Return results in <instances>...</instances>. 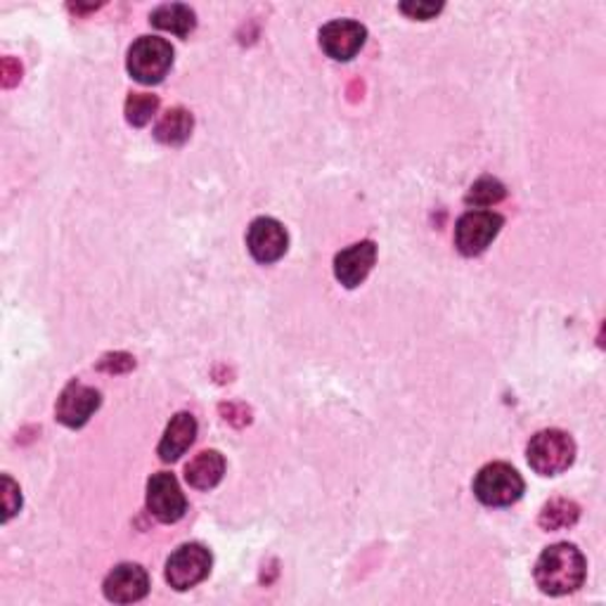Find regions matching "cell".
Instances as JSON below:
<instances>
[{"mask_svg":"<svg viewBox=\"0 0 606 606\" xmlns=\"http://www.w3.org/2000/svg\"><path fill=\"white\" fill-rule=\"evenodd\" d=\"M585 581V557L569 543L547 547L535 563V583L545 595H569Z\"/></svg>","mask_w":606,"mask_h":606,"instance_id":"cell-1","label":"cell"},{"mask_svg":"<svg viewBox=\"0 0 606 606\" xmlns=\"http://www.w3.org/2000/svg\"><path fill=\"white\" fill-rule=\"evenodd\" d=\"M529 464L535 474L557 476L567 472L575 458V444L567 432L545 429L538 432L529 444Z\"/></svg>","mask_w":606,"mask_h":606,"instance_id":"cell-2","label":"cell"},{"mask_svg":"<svg viewBox=\"0 0 606 606\" xmlns=\"http://www.w3.org/2000/svg\"><path fill=\"white\" fill-rule=\"evenodd\" d=\"M173 64V48L169 40L157 36L137 38L129 50V72L145 86H155L169 74Z\"/></svg>","mask_w":606,"mask_h":606,"instance_id":"cell-3","label":"cell"},{"mask_svg":"<svg viewBox=\"0 0 606 606\" xmlns=\"http://www.w3.org/2000/svg\"><path fill=\"white\" fill-rule=\"evenodd\" d=\"M474 495L488 507L514 505L523 495V478L505 462L486 464L474 478Z\"/></svg>","mask_w":606,"mask_h":606,"instance_id":"cell-4","label":"cell"},{"mask_svg":"<svg viewBox=\"0 0 606 606\" xmlns=\"http://www.w3.org/2000/svg\"><path fill=\"white\" fill-rule=\"evenodd\" d=\"M502 216L495 211H466L455 226V246L464 256L484 254L502 228Z\"/></svg>","mask_w":606,"mask_h":606,"instance_id":"cell-5","label":"cell"},{"mask_svg":"<svg viewBox=\"0 0 606 606\" xmlns=\"http://www.w3.org/2000/svg\"><path fill=\"white\" fill-rule=\"evenodd\" d=\"M211 571V553L199 543L178 547L167 561V581L175 590H190Z\"/></svg>","mask_w":606,"mask_h":606,"instance_id":"cell-6","label":"cell"},{"mask_svg":"<svg viewBox=\"0 0 606 606\" xmlns=\"http://www.w3.org/2000/svg\"><path fill=\"white\" fill-rule=\"evenodd\" d=\"M147 509L161 523H175L187 512V500L173 474L159 472L147 481Z\"/></svg>","mask_w":606,"mask_h":606,"instance_id":"cell-7","label":"cell"},{"mask_svg":"<svg viewBox=\"0 0 606 606\" xmlns=\"http://www.w3.org/2000/svg\"><path fill=\"white\" fill-rule=\"evenodd\" d=\"M367 32L353 20H335L323 26L320 48L337 62H349L365 46Z\"/></svg>","mask_w":606,"mask_h":606,"instance_id":"cell-8","label":"cell"},{"mask_svg":"<svg viewBox=\"0 0 606 606\" xmlns=\"http://www.w3.org/2000/svg\"><path fill=\"white\" fill-rule=\"evenodd\" d=\"M98 408H100V393L86 387V384L72 381L58 398L54 415H58V420L64 426H69V429H78V426H84L95 415V410Z\"/></svg>","mask_w":606,"mask_h":606,"instance_id":"cell-9","label":"cell"},{"mask_svg":"<svg viewBox=\"0 0 606 606\" xmlns=\"http://www.w3.org/2000/svg\"><path fill=\"white\" fill-rule=\"evenodd\" d=\"M287 230L275 218H256L246 232V246L258 264H275L287 252Z\"/></svg>","mask_w":606,"mask_h":606,"instance_id":"cell-10","label":"cell"},{"mask_svg":"<svg viewBox=\"0 0 606 606\" xmlns=\"http://www.w3.org/2000/svg\"><path fill=\"white\" fill-rule=\"evenodd\" d=\"M149 592V575L137 563H119L105 578V597L114 604L141 602Z\"/></svg>","mask_w":606,"mask_h":606,"instance_id":"cell-11","label":"cell"},{"mask_svg":"<svg viewBox=\"0 0 606 606\" xmlns=\"http://www.w3.org/2000/svg\"><path fill=\"white\" fill-rule=\"evenodd\" d=\"M375 260H377V246H375V242L365 240V242H357V244L349 246V250L339 252L337 258H335L337 280L343 287L355 289L357 284L365 282L372 266H375Z\"/></svg>","mask_w":606,"mask_h":606,"instance_id":"cell-12","label":"cell"},{"mask_svg":"<svg viewBox=\"0 0 606 606\" xmlns=\"http://www.w3.org/2000/svg\"><path fill=\"white\" fill-rule=\"evenodd\" d=\"M197 436V422L190 412H178V415L169 422L167 432L161 436L159 444V458L163 462H175L185 450L195 444Z\"/></svg>","mask_w":606,"mask_h":606,"instance_id":"cell-13","label":"cell"},{"mask_svg":"<svg viewBox=\"0 0 606 606\" xmlns=\"http://www.w3.org/2000/svg\"><path fill=\"white\" fill-rule=\"evenodd\" d=\"M226 474V460L218 450H204L185 466V478L192 488L209 490L220 484Z\"/></svg>","mask_w":606,"mask_h":606,"instance_id":"cell-14","label":"cell"},{"mask_svg":"<svg viewBox=\"0 0 606 606\" xmlns=\"http://www.w3.org/2000/svg\"><path fill=\"white\" fill-rule=\"evenodd\" d=\"M149 22L157 26L161 32H171L175 36H187L192 29H195V12H192L187 5L181 3H171V5H159L155 12L149 15Z\"/></svg>","mask_w":606,"mask_h":606,"instance_id":"cell-15","label":"cell"},{"mask_svg":"<svg viewBox=\"0 0 606 606\" xmlns=\"http://www.w3.org/2000/svg\"><path fill=\"white\" fill-rule=\"evenodd\" d=\"M192 126H195V121H192V114L187 112V109L175 107V109H169V112L159 119L157 129H155V137L163 145H181L190 137Z\"/></svg>","mask_w":606,"mask_h":606,"instance_id":"cell-16","label":"cell"},{"mask_svg":"<svg viewBox=\"0 0 606 606\" xmlns=\"http://www.w3.org/2000/svg\"><path fill=\"white\" fill-rule=\"evenodd\" d=\"M581 517V509L571 500H553L543 507L541 512V526L545 531H557L573 526V523Z\"/></svg>","mask_w":606,"mask_h":606,"instance_id":"cell-17","label":"cell"},{"mask_svg":"<svg viewBox=\"0 0 606 606\" xmlns=\"http://www.w3.org/2000/svg\"><path fill=\"white\" fill-rule=\"evenodd\" d=\"M159 109V100L157 95H147V93H133L129 95L126 100V119L131 126H145V123L152 121V117L157 114Z\"/></svg>","mask_w":606,"mask_h":606,"instance_id":"cell-18","label":"cell"},{"mask_svg":"<svg viewBox=\"0 0 606 606\" xmlns=\"http://www.w3.org/2000/svg\"><path fill=\"white\" fill-rule=\"evenodd\" d=\"M505 197V185L495 178H481L476 181L470 192H466V204L474 206H493Z\"/></svg>","mask_w":606,"mask_h":606,"instance_id":"cell-19","label":"cell"},{"mask_svg":"<svg viewBox=\"0 0 606 606\" xmlns=\"http://www.w3.org/2000/svg\"><path fill=\"white\" fill-rule=\"evenodd\" d=\"M20 507H22L20 486L10 476H3V509H5L3 521H10L15 517L20 512Z\"/></svg>","mask_w":606,"mask_h":606,"instance_id":"cell-20","label":"cell"},{"mask_svg":"<svg viewBox=\"0 0 606 606\" xmlns=\"http://www.w3.org/2000/svg\"><path fill=\"white\" fill-rule=\"evenodd\" d=\"M440 10H444V3H403L401 5V12H405L408 17L422 20V22L436 17Z\"/></svg>","mask_w":606,"mask_h":606,"instance_id":"cell-21","label":"cell"}]
</instances>
